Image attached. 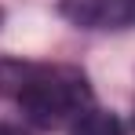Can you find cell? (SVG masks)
Wrapping results in <instances>:
<instances>
[{"instance_id":"cell-2","label":"cell","mask_w":135,"mask_h":135,"mask_svg":"<svg viewBox=\"0 0 135 135\" xmlns=\"http://www.w3.org/2000/svg\"><path fill=\"white\" fill-rule=\"evenodd\" d=\"M62 15L80 29H128L135 26V0H62Z\"/></svg>"},{"instance_id":"cell-3","label":"cell","mask_w":135,"mask_h":135,"mask_svg":"<svg viewBox=\"0 0 135 135\" xmlns=\"http://www.w3.org/2000/svg\"><path fill=\"white\" fill-rule=\"evenodd\" d=\"M69 135H124L120 120L106 110H84L73 124H69Z\"/></svg>"},{"instance_id":"cell-1","label":"cell","mask_w":135,"mask_h":135,"mask_svg":"<svg viewBox=\"0 0 135 135\" xmlns=\"http://www.w3.org/2000/svg\"><path fill=\"white\" fill-rule=\"evenodd\" d=\"M15 99L37 128H62V124H73L88 110L91 91H88V80H84L80 69L37 66L29 73H22Z\"/></svg>"},{"instance_id":"cell-4","label":"cell","mask_w":135,"mask_h":135,"mask_svg":"<svg viewBox=\"0 0 135 135\" xmlns=\"http://www.w3.org/2000/svg\"><path fill=\"white\" fill-rule=\"evenodd\" d=\"M0 135H26V132H18V128H11V124H0Z\"/></svg>"}]
</instances>
